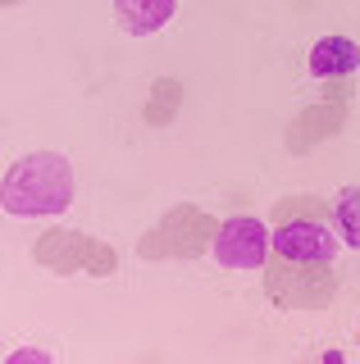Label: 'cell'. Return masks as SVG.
<instances>
[{
	"mask_svg": "<svg viewBox=\"0 0 360 364\" xmlns=\"http://www.w3.org/2000/svg\"><path fill=\"white\" fill-rule=\"evenodd\" d=\"M333 219L342 228V242L360 246V187H346L342 196L333 200Z\"/></svg>",
	"mask_w": 360,
	"mask_h": 364,
	"instance_id": "6",
	"label": "cell"
},
{
	"mask_svg": "<svg viewBox=\"0 0 360 364\" xmlns=\"http://www.w3.org/2000/svg\"><path fill=\"white\" fill-rule=\"evenodd\" d=\"M9 214L18 219H51L64 214L73 200V168L60 155H28L5 173V191H0Z\"/></svg>",
	"mask_w": 360,
	"mask_h": 364,
	"instance_id": "2",
	"label": "cell"
},
{
	"mask_svg": "<svg viewBox=\"0 0 360 364\" xmlns=\"http://www.w3.org/2000/svg\"><path fill=\"white\" fill-rule=\"evenodd\" d=\"M269 228L255 214H233L215 232V264L223 269H265L269 259Z\"/></svg>",
	"mask_w": 360,
	"mask_h": 364,
	"instance_id": "3",
	"label": "cell"
},
{
	"mask_svg": "<svg viewBox=\"0 0 360 364\" xmlns=\"http://www.w3.org/2000/svg\"><path fill=\"white\" fill-rule=\"evenodd\" d=\"M360 68V46L351 37H324V41H314V50H310V77H351Z\"/></svg>",
	"mask_w": 360,
	"mask_h": 364,
	"instance_id": "4",
	"label": "cell"
},
{
	"mask_svg": "<svg viewBox=\"0 0 360 364\" xmlns=\"http://www.w3.org/2000/svg\"><path fill=\"white\" fill-rule=\"evenodd\" d=\"M356 337H360V318H356Z\"/></svg>",
	"mask_w": 360,
	"mask_h": 364,
	"instance_id": "7",
	"label": "cell"
},
{
	"mask_svg": "<svg viewBox=\"0 0 360 364\" xmlns=\"http://www.w3.org/2000/svg\"><path fill=\"white\" fill-rule=\"evenodd\" d=\"M178 0H115V14L128 32H137V37H146V32L164 28L169 18H174Z\"/></svg>",
	"mask_w": 360,
	"mask_h": 364,
	"instance_id": "5",
	"label": "cell"
},
{
	"mask_svg": "<svg viewBox=\"0 0 360 364\" xmlns=\"http://www.w3.org/2000/svg\"><path fill=\"white\" fill-rule=\"evenodd\" d=\"M337 255L342 242L329 228V219H283L269 242V291L278 305L319 310L337 291Z\"/></svg>",
	"mask_w": 360,
	"mask_h": 364,
	"instance_id": "1",
	"label": "cell"
}]
</instances>
